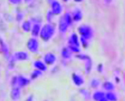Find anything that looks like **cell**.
<instances>
[{
  "label": "cell",
  "instance_id": "obj_1",
  "mask_svg": "<svg viewBox=\"0 0 125 101\" xmlns=\"http://www.w3.org/2000/svg\"><path fill=\"white\" fill-rule=\"evenodd\" d=\"M78 33L80 34V41L82 46L86 48L89 45V41L93 36V30L88 25H81L78 27Z\"/></svg>",
  "mask_w": 125,
  "mask_h": 101
},
{
  "label": "cell",
  "instance_id": "obj_2",
  "mask_svg": "<svg viewBox=\"0 0 125 101\" xmlns=\"http://www.w3.org/2000/svg\"><path fill=\"white\" fill-rule=\"evenodd\" d=\"M55 33V27L51 23H46L42 26L40 32V38L44 41H49Z\"/></svg>",
  "mask_w": 125,
  "mask_h": 101
},
{
  "label": "cell",
  "instance_id": "obj_3",
  "mask_svg": "<svg viewBox=\"0 0 125 101\" xmlns=\"http://www.w3.org/2000/svg\"><path fill=\"white\" fill-rule=\"evenodd\" d=\"M80 46H81V41L79 39V37L76 33H73L69 36L68 39V46L67 48L72 52V53H80Z\"/></svg>",
  "mask_w": 125,
  "mask_h": 101
},
{
  "label": "cell",
  "instance_id": "obj_4",
  "mask_svg": "<svg viewBox=\"0 0 125 101\" xmlns=\"http://www.w3.org/2000/svg\"><path fill=\"white\" fill-rule=\"evenodd\" d=\"M30 81L26 78V76L19 75L15 76L11 79L10 84L12 88H22L26 87L27 85H29Z\"/></svg>",
  "mask_w": 125,
  "mask_h": 101
},
{
  "label": "cell",
  "instance_id": "obj_5",
  "mask_svg": "<svg viewBox=\"0 0 125 101\" xmlns=\"http://www.w3.org/2000/svg\"><path fill=\"white\" fill-rule=\"evenodd\" d=\"M26 47L32 53H37L39 51V42L36 38H30L26 42Z\"/></svg>",
  "mask_w": 125,
  "mask_h": 101
},
{
  "label": "cell",
  "instance_id": "obj_6",
  "mask_svg": "<svg viewBox=\"0 0 125 101\" xmlns=\"http://www.w3.org/2000/svg\"><path fill=\"white\" fill-rule=\"evenodd\" d=\"M77 57L78 59H80L81 61H84V69H85V73H89L92 70L93 67V61L90 58L89 56L84 54H78L77 55Z\"/></svg>",
  "mask_w": 125,
  "mask_h": 101
},
{
  "label": "cell",
  "instance_id": "obj_7",
  "mask_svg": "<svg viewBox=\"0 0 125 101\" xmlns=\"http://www.w3.org/2000/svg\"><path fill=\"white\" fill-rule=\"evenodd\" d=\"M14 61H25L29 60V54L26 51H17L14 52L11 56Z\"/></svg>",
  "mask_w": 125,
  "mask_h": 101
},
{
  "label": "cell",
  "instance_id": "obj_8",
  "mask_svg": "<svg viewBox=\"0 0 125 101\" xmlns=\"http://www.w3.org/2000/svg\"><path fill=\"white\" fill-rule=\"evenodd\" d=\"M57 61L56 55L53 53H47L44 56V62L47 65H53Z\"/></svg>",
  "mask_w": 125,
  "mask_h": 101
},
{
  "label": "cell",
  "instance_id": "obj_9",
  "mask_svg": "<svg viewBox=\"0 0 125 101\" xmlns=\"http://www.w3.org/2000/svg\"><path fill=\"white\" fill-rule=\"evenodd\" d=\"M52 13L54 15H59L62 14V12L63 10V7L62 4L60 3L58 1H54L53 3L51 4V10Z\"/></svg>",
  "mask_w": 125,
  "mask_h": 101
},
{
  "label": "cell",
  "instance_id": "obj_10",
  "mask_svg": "<svg viewBox=\"0 0 125 101\" xmlns=\"http://www.w3.org/2000/svg\"><path fill=\"white\" fill-rule=\"evenodd\" d=\"M72 81L73 82V84L77 87H81L84 84V80L83 76L77 74V73H73Z\"/></svg>",
  "mask_w": 125,
  "mask_h": 101
},
{
  "label": "cell",
  "instance_id": "obj_11",
  "mask_svg": "<svg viewBox=\"0 0 125 101\" xmlns=\"http://www.w3.org/2000/svg\"><path fill=\"white\" fill-rule=\"evenodd\" d=\"M33 67L34 68V69L40 70L42 72H45L47 70V65L44 61L40 60L34 61L33 62Z\"/></svg>",
  "mask_w": 125,
  "mask_h": 101
},
{
  "label": "cell",
  "instance_id": "obj_12",
  "mask_svg": "<svg viewBox=\"0 0 125 101\" xmlns=\"http://www.w3.org/2000/svg\"><path fill=\"white\" fill-rule=\"evenodd\" d=\"M10 96L12 101H19L21 97V88H12Z\"/></svg>",
  "mask_w": 125,
  "mask_h": 101
},
{
  "label": "cell",
  "instance_id": "obj_13",
  "mask_svg": "<svg viewBox=\"0 0 125 101\" xmlns=\"http://www.w3.org/2000/svg\"><path fill=\"white\" fill-rule=\"evenodd\" d=\"M41 24L40 23H33L32 26V29H31V35L33 38H38V36H40V32H41Z\"/></svg>",
  "mask_w": 125,
  "mask_h": 101
},
{
  "label": "cell",
  "instance_id": "obj_14",
  "mask_svg": "<svg viewBox=\"0 0 125 101\" xmlns=\"http://www.w3.org/2000/svg\"><path fill=\"white\" fill-rule=\"evenodd\" d=\"M69 28L68 24L66 23L65 20L64 19V18L62 17L60 18L59 22H58V30L60 33H65L67 32V30Z\"/></svg>",
  "mask_w": 125,
  "mask_h": 101
},
{
  "label": "cell",
  "instance_id": "obj_15",
  "mask_svg": "<svg viewBox=\"0 0 125 101\" xmlns=\"http://www.w3.org/2000/svg\"><path fill=\"white\" fill-rule=\"evenodd\" d=\"M82 11L80 10V9H75V10L73 11L72 14V17H73V22H78L82 19Z\"/></svg>",
  "mask_w": 125,
  "mask_h": 101
},
{
  "label": "cell",
  "instance_id": "obj_16",
  "mask_svg": "<svg viewBox=\"0 0 125 101\" xmlns=\"http://www.w3.org/2000/svg\"><path fill=\"white\" fill-rule=\"evenodd\" d=\"M0 49H1L2 53L5 55V57L9 59L10 58V56H9V48L7 45L6 44V42L2 38H0Z\"/></svg>",
  "mask_w": 125,
  "mask_h": 101
},
{
  "label": "cell",
  "instance_id": "obj_17",
  "mask_svg": "<svg viewBox=\"0 0 125 101\" xmlns=\"http://www.w3.org/2000/svg\"><path fill=\"white\" fill-rule=\"evenodd\" d=\"M32 23H31V21H24V22L22 23V30H23L25 33H29L31 31V29H32Z\"/></svg>",
  "mask_w": 125,
  "mask_h": 101
},
{
  "label": "cell",
  "instance_id": "obj_18",
  "mask_svg": "<svg viewBox=\"0 0 125 101\" xmlns=\"http://www.w3.org/2000/svg\"><path fill=\"white\" fill-rule=\"evenodd\" d=\"M102 88L106 91H113L115 89V85L111 81H105L102 84Z\"/></svg>",
  "mask_w": 125,
  "mask_h": 101
},
{
  "label": "cell",
  "instance_id": "obj_19",
  "mask_svg": "<svg viewBox=\"0 0 125 101\" xmlns=\"http://www.w3.org/2000/svg\"><path fill=\"white\" fill-rule=\"evenodd\" d=\"M105 98V93H104L102 91H96L93 94V99L95 101H100Z\"/></svg>",
  "mask_w": 125,
  "mask_h": 101
},
{
  "label": "cell",
  "instance_id": "obj_20",
  "mask_svg": "<svg viewBox=\"0 0 125 101\" xmlns=\"http://www.w3.org/2000/svg\"><path fill=\"white\" fill-rule=\"evenodd\" d=\"M105 98L108 101H117L118 96L116 93L113 92V91H107L105 93Z\"/></svg>",
  "mask_w": 125,
  "mask_h": 101
},
{
  "label": "cell",
  "instance_id": "obj_21",
  "mask_svg": "<svg viewBox=\"0 0 125 101\" xmlns=\"http://www.w3.org/2000/svg\"><path fill=\"white\" fill-rule=\"evenodd\" d=\"M61 54H62V57L65 60L70 59L72 57V52L70 51L67 47L62 49V52H61Z\"/></svg>",
  "mask_w": 125,
  "mask_h": 101
},
{
  "label": "cell",
  "instance_id": "obj_22",
  "mask_svg": "<svg viewBox=\"0 0 125 101\" xmlns=\"http://www.w3.org/2000/svg\"><path fill=\"white\" fill-rule=\"evenodd\" d=\"M42 74H43V72H42L40 70H38V69H33L32 72L30 73V79L36 80L39 77H41Z\"/></svg>",
  "mask_w": 125,
  "mask_h": 101
},
{
  "label": "cell",
  "instance_id": "obj_23",
  "mask_svg": "<svg viewBox=\"0 0 125 101\" xmlns=\"http://www.w3.org/2000/svg\"><path fill=\"white\" fill-rule=\"evenodd\" d=\"M64 19L65 20L66 23L68 24V26H70L73 24V17H72V14H69V12H66V13L64 14Z\"/></svg>",
  "mask_w": 125,
  "mask_h": 101
},
{
  "label": "cell",
  "instance_id": "obj_24",
  "mask_svg": "<svg viewBox=\"0 0 125 101\" xmlns=\"http://www.w3.org/2000/svg\"><path fill=\"white\" fill-rule=\"evenodd\" d=\"M100 85V80L96 79V78H93L90 81V86L93 88H98Z\"/></svg>",
  "mask_w": 125,
  "mask_h": 101
},
{
  "label": "cell",
  "instance_id": "obj_25",
  "mask_svg": "<svg viewBox=\"0 0 125 101\" xmlns=\"http://www.w3.org/2000/svg\"><path fill=\"white\" fill-rule=\"evenodd\" d=\"M80 93L82 95V96L84 97L85 99H89L90 98V93L87 89L85 88H82V89L80 90Z\"/></svg>",
  "mask_w": 125,
  "mask_h": 101
},
{
  "label": "cell",
  "instance_id": "obj_26",
  "mask_svg": "<svg viewBox=\"0 0 125 101\" xmlns=\"http://www.w3.org/2000/svg\"><path fill=\"white\" fill-rule=\"evenodd\" d=\"M54 16V14L52 13L51 10H48L47 14H46V20L48 21L49 23H50L52 22V19H53V17Z\"/></svg>",
  "mask_w": 125,
  "mask_h": 101
},
{
  "label": "cell",
  "instance_id": "obj_27",
  "mask_svg": "<svg viewBox=\"0 0 125 101\" xmlns=\"http://www.w3.org/2000/svg\"><path fill=\"white\" fill-rule=\"evenodd\" d=\"M8 2L12 5H19L22 3V0H8Z\"/></svg>",
  "mask_w": 125,
  "mask_h": 101
},
{
  "label": "cell",
  "instance_id": "obj_28",
  "mask_svg": "<svg viewBox=\"0 0 125 101\" xmlns=\"http://www.w3.org/2000/svg\"><path fill=\"white\" fill-rule=\"evenodd\" d=\"M97 71L100 72H103V65H102V64H100V65H98V66H97Z\"/></svg>",
  "mask_w": 125,
  "mask_h": 101
},
{
  "label": "cell",
  "instance_id": "obj_29",
  "mask_svg": "<svg viewBox=\"0 0 125 101\" xmlns=\"http://www.w3.org/2000/svg\"><path fill=\"white\" fill-rule=\"evenodd\" d=\"M22 18H23V14H18V16H17V19H18V21H21L22 19Z\"/></svg>",
  "mask_w": 125,
  "mask_h": 101
},
{
  "label": "cell",
  "instance_id": "obj_30",
  "mask_svg": "<svg viewBox=\"0 0 125 101\" xmlns=\"http://www.w3.org/2000/svg\"><path fill=\"white\" fill-rule=\"evenodd\" d=\"M26 101H33V96H32V95H31V96H28V98H27Z\"/></svg>",
  "mask_w": 125,
  "mask_h": 101
},
{
  "label": "cell",
  "instance_id": "obj_31",
  "mask_svg": "<svg viewBox=\"0 0 125 101\" xmlns=\"http://www.w3.org/2000/svg\"><path fill=\"white\" fill-rule=\"evenodd\" d=\"M112 0H104V2L106 4H109V3H111Z\"/></svg>",
  "mask_w": 125,
  "mask_h": 101
},
{
  "label": "cell",
  "instance_id": "obj_32",
  "mask_svg": "<svg viewBox=\"0 0 125 101\" xmlns=\"http://www.w3.org/2000/svg\"><path fill=\"white\" fill-rule=\"evenodd\" d=\"M47 1H48L49 3H50V4L51 5V4L53 3V2H54V1H56V0H47Z\"/></svg>",
  "mask_w": 125,
  "mask_h": 101
},
{
  "label": "cell",
  "instance_id": "obj_33",
  "mask_svg": "<svg viewBox=\"0 0 125 101\" xmlns=\"http://www.w3.org/2000/svg\"><path fill=\"white\" fill-rule=\"evenodd\" d=\"M31 1H32V0H24V2H26V3H29V2H30Z\"/></svg>",
  "mask_w": 125,
  "mask_h": 101
},
{
  "label": "cell",
  "instance_id": "obj_34",
  "mask_svg": "<svg viewBox=\"0 0 125 101\" xmlns=\"http://www.w3.org/2000/svg\"><path fill=\"white\" fill-rule=\"evenodd\" d=\"M82 1H83V0H74V2H81Z\"/></svg>",
  "mask_w": 125,
  "mask_h": 101
},
{
  "label": "cell",
  "instance_id": "obj_35",
  "mask_svg": "<svg viewBox=\"0 0 125 101\" xmlns=\"http://www.w3.org/2000/svg\"><path fill=\"white\" fill-rule=\"evenodd\" d=\"M100 101H108V100H107V99H106V98H104V99H103L102 100H100Z\"/></svg>",
  "mask_w": 125,
  "mask_h": 101
},
{
  "label": "cell",
  "instance_id": "obj_36",
  "mask_svg": "<svg viewBox=\"0 0 125 101\" xmlns=\"http://www.w3.org/2000/svg\"><path fill=\"white\" fill-rule=\"evenodd\" d=\"M64 1H65V2H66V1H67V0H64Z\"/></svg>",
  "mask_w": 125,
  "mask_h": 101
}]
</instances>
